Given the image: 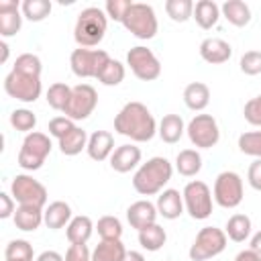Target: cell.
<instances>
[{"label":"cell","instance_id":"5","mask_svg":"<svg viewBox=\"0 0 261 261\" xmlns=\"http://www.w3.org/2000/svg\"><path fill=\"white\" fill-rule=\"evenodd\" d=\"M51 139L49 135L45 133H39V130H33L24 137L22 145H20V151H18V165L24 169V171H37L43 167L45 159L49 157L51 153Z\"/></svg>","mask_w":261,"mask_h":261},{"label":"cell","instance_id":"49","mask_svg":"<svg viewBox=\"0 0 261 261\" xmlns=\"http://www.w3.org/2000/svg\"><path fill=\"white\" fill-rule=\"evenodd\" d=\"M35 261H65V257L57 251H43L41 255H37Z\"/></svg>","mask_w":261,"mask_h":261},{"label":"cell","instance_id":"52","mask_svg":"<svg viewBox=\"0 0 261 261\" xmlns=\"http://www.w3.org/2000/svg\"><path fill=\"white\" fill-rule=\"evenodd\" d=\"M122 261H145V255L139 251H126V257Z\"/></svg>","mask_w":261,"mask_h":261},{"label":"cell","instance_id":"22","mask_svg":"<svg viewBox=\"0 0 261 261\" xmlns=\"http://www.w3.org/2000/svg\"><path fill=\"white\" fill-rule=\"evenodd\" d=\"M45 208H37V206H16V212L12 216L14 226L22 232H33L37 230L41 224H45V216H43Z\"/></svg>","mask_w":261,"mask_h":261},{"label":"cell","instance_id":"16","mask_svg":"<svg viewBox=\"0 0 261 261\" xmlns=\"http://www.w3.org/2000/svg\"><path fill=\"white\" fill-rule=\"evenodd\" d=\"M200 51V57L210 63V65H220V63H226L232 55V47L228 41L224 39H218V37H208L200 43L198 47Z\"/></svg>","mask_w":261,"mask_h":261},{"label":"cell","instance_id":"4","mask_svg":"<svg viewBox=\"0 0 261 261\" xmlns=\"http://www.w3.org/2000/svg\"><path fill=\"white\" fill-rule=\"evenodd\" d=\"M122 27L137 39H143V41H149L157 35V29H159V22H157V14L153 10L151 4H145V2H133L128 12L124 14L122 18Z\"/></svg>","mask_w":261,"mask_h":261},{"label":"cell","instance_id":"43","mask_svg":"<svg viewBox=\"0 0 261 261\" xmlns=\"http://www.w3.org/2000/svg\"><path fill=\"white\" fill-rule=\"evenodd\" d=\"M75 126H77V124H75L71 118H67V116H55V118L49 120V135L59 141V139H63L67 133H71Z\"/></svg>","mask_w":261,"mask_h":261},{"label":"cell","instance_id":"13","mask_svg":"<svg viewBox=\"0 0 261 261\" xmlns=\"http://www.w3.org/2000/svg\"><path fill=\"white\" fill-rule=\"evenodd\" d=\"M4 92L18 102L31 104V102L39 100V96L43 92V84H41V77H31V75L10 71L4 77Z\"/></svg>","mask_w":261,"mask_h":261},{"label":"cell","instance_id":"25","mask_svg":"<svg viewBox=\"0 0 261 261\" xmlns=\"http://www.w3.org/2000/svg\"><path fill=\"white\" fill-rule=\"evenodd\" d=\"M220 16H222V14H220V6H218L214 0H198V2L194 4V16H192V18H194L196 24H198L200 29H204V31L216 27V22H218Z\"/></svg>","mask_w":261,"mask_h":261},{"label":"cell","instance_id":"2","mask_svg":"<svg viewBox=\"0 0 261 261\" xmlns=\"http://www.w3.org/2000/svg\"><path fill=\"white\" fill-rule=\"evenodd\" d=\"M173 175V165L165 157H151L141 163L133 175V188L141 196H155L165 190Z\"/></svg>","mask_w":261,"mask_h":261},{"label":"cell","instance_id":"28","mask_svg":"<svg viewBox=\"0 0 261 261\" xmlns=\"http://www.w3.org/2000/svg\"><path fill=\"white\" fill-rule=\"evenodd\" d=\"M88 139H90L88 133H86L82 126H75L71 133H67L63 139L57 141V147H59V151H61L63 155L73 157V155L82 153V151L88 147Z\"/></svg>","mask_w":261,"mask_h":261},{"label":"cell","instance_id":"47","mask_svg":"<svg viewBox=\"0 0 261 261\" xmlns=\"http://www.w3.org/2000/svg\"><path fill=\"white\" fill-rule=\"evenodd\" d=\"M247 181L253 190L261 192V159H255L247 169Z\"/></svg>","mask_w":261,"mask_h":261},{"label":"cell","instance_id":"38","mask_svg":"<svg viewBox=\"0 0 261 261\" xmlns=\"http://www.w3.org/2000/svg\"><path fill=\"white\" fill-rule=\"evenodd\" d=\"M124 75H126V69H124V65L118 61V59H112L110 57V61L104 65V69L100 71V75L96 77L102 86H118L122 80H124Z\"/></svg>","mask_w":261,"mask_h":261},{"label":"cell","instance_id":"35","mask_svg":"<svg viewBox=\"0 0 261 261\" xmlns=\"http://www.w3.org/2000/svg\"><path fill=\"white\" fill-rule=\"evenodd\" d=\"M41 69H43V63H41L39 55H35V53H20L12 65V71L31 75V77H41Z\"/></svg>","mask_w":261,"mask_h":261},{"label":"cell","instance_id":"29","mask_svg":"<svg viewBox=\"0 0 261 261\" xmlns=\"http://www.w3.org/2000/svg\"><path fill=\"white\" fill-rule=\"evenodd\" d=\"M175 169L184 177L198 175L200 169H202V155L198 153V149H184V151H179L177 157H175Z\"/></svg>","mask_w":261,"mask_h":261},{"label":"cell","instance_id":"37","mask_svg":"<svg viewBox=\"0 0 261 261\" xmlns=\"http://www.w3.org/2000/svg\"><path fill=\"white\" fill-rule=\"evenodd\" d=\"M165 12L173 22H186L194 16V2L192 0H167Z\"/></svg>","mask_w":261,"mask_h":261},{"label":"cell","instance_id":"17","mask_svg":"<svg viewBox=\"0 0 261 261\" xmlns=\"http://www.w3.org/2000/svg\"><path fill=\"white\" fill-rule=\"evenodd\" d=\"M141 157H143V153H141V149L137 145H133V143L118 145L114 149V153L110 155V167L116 173H128L135 167H139Z\"/></svg>","mask_w":261,"mask_h":261},{"label":"cell","instance_id":"19","mask_svg":"<svg viewBox=\"0 0 261 261\" xmlns=\"http://www.w3.org/2000/svg\"><path fill=\"white\" fill-rule=\"evenodd\" d=\"M86 153L94 161H106L114 153V135L110 130H94L88 139Z\"/></svg>","mask_w":261,"mask_h":261},{"label":"cell","instance_id":"20","mask_svg":"<svg viewBox=\"0 0 261 261\" xmlns=\"http://www.w3.org/2000/svg\"><path fill=\"white\" fill-rule=\"evenodd\" d=\"M155 206H157L159 216H163L165 220H175V218H179L186 212V208H184V196L179 194V190H173V188L163 190L157 196Z\"/></svg>","mask_w":261,"mask_h":261},{"label":"cell","instance_id":"21","mask_svg":"<svg viewBox=\"0 0 261 261\" xmlns=\"http://www.w3.org/2000/svg\"><path fill=\"white\" fill-rule=\"evenodd\" d=\"M43 216H45V226L51 228V230H59V228L67 226L73 218L71 216V206L63 200H55L49 206H45Z\"/></svg>","mask_w":261,"mask_h":261},{"label":"cell","instance_id":"32","mask_svg":"<svg viewBox=\"0 0 261 261\" xmlns=\"http://www.w3.org/2000/svg\"><path fill=\"white\" fill-rule=\"evenodd\" d=\"M165 241H167V232H165V228L161 226V224H151V226H147V228H143V230H139V245L145 249V251H151V253H155V251H159L163 245H165Z\"/></svg>","mask_w":261,"mask_h":261},{"label":"cell","instance_id":"48","mask_svg":"<svg viewBox=\"0 0 261 261\" xmlns=\"http://www.w3.org/2000/svg\"><path fill=\"white\" fill-rule=\"evenodd\" d=\"M16 206H14V198L8 192H0V218H10L14 216Z\"/></svg>","mask_w":261,"mask_h":261},{"label":"cell","instance_id":"50","mask_svg":"<svg viewBox=\"0 0 261 261\" xmlns=\"http://www.w3.org/2000/svg\"><path fill=\"white\" fill-rule=\"evenodd\" d=\"M251 251H253V253L259 257V261H261V230L251 237Z\"/></svg>","mask_w":261,"mask_h":261},{"label":"cell","instance_id":"3","mask_svg":"<svg viewBox=\"0 0 261 261\" xmlns=\"http://www.w3.org/2000/svg\"><path fill=\"white\" fill-rule=\"evenodd\" d=\"M106 29H108V16L104 8L88 6L77 14V20L73 27V39L80 47L90 49L102 43Z\"/></svg>","mask_w":261,"mask_h":261},{"label":"cell","instance_id":"14","mask_svg":"<svg viewBox=\"0 0 261 261\" xmlns=\"http://www.w3.org/2000/svg\"><path fill=\"white\" fill-rule=\"evenodd\" d=\"M98 106V92L90 84H77L71 88V100L65 108V116L75 120H86Z\"/></svg>","mask_w":261,"mask_h":261},{"label":"cell","instance_id":"11","mask_svg":"<svg viewBox=\"0 0 261 261\" xmlns=\"http://www.w3.org/2000/svg\"><path fill=\"white\" fill-rule=\"evenodd\" d=\"M214 202L220 208H237L243 202V179L237 171H220L212 188Z\"/></svg>","mask_w":261,"mask_h":261},{"label":"cell","instance_id":"53","mask_svg":"<svg viewBox=\"0 0 261 261\" xmlns=\"http://www.w3.org/2000/svg\"><path fill=\"white\" fill-rule=\"evenodd\" d=\"M0 51H2V55H0V63H6L8 53H10V49H8V45H6V41H0Z\"/></svg>","mask_w":261,"mask_h":261},{"label":"cell","instance_id":"31","mask_svg":"<svg viewBox=\"0 0 261 261\" xmlns=\"http://www.w3.org/2000/svg\"><path fill=\"white\" fill-rule=\"evenodd\" d=\"M124 257H126V249L120 239L100 241L92 251V261H122Z\"/></svg>","mask_w":261,"mask_h":261},{"label":"cell","instance_id":"33","mask_svg":"<svg viewBox=\"0 0 261 261\" xmlns=\"http://www.w3.org/2000/svg\"><path fill=\"white\" fill-rule=\"evenodd\" d=\"M45 100L53 110L65 112V108H67V104L71 100V88L67 84H63V82H55V84L49 86V90L45 94Z\"/></svg>","mask_w":261,"mask_h":261},{"label":"cell","instance_id":"7","mask_svg":"<svg viewBox=\"0 0 261 261\" xmlns=\"http://www.w3.org/2000/svg\"><path fill=\"white\" fill-rule=\"evenodd\" d=\"M181 196H184V208L194 220H206L212 214L214 196L208 184H204L202 179L188 181Z\"/></svg>","mask_w":261,"mask_h":261},{"label":"cell","instance_id":"8","mask_svg":"<svg viewBox=\"0 0 261 261\" xmlns=\"http://www.w3.org/2000/svg\"><path fill=\"white\" fill-rule=\"evenodd\" d=\"M10 196L18 206H47V188L29 173H18L10 181Z\"/></svg>","mask_w":261,"mask_h":261},{"label":"cell","instance_id":"24","mask_svg":"<svg viewBox=\"0 0 261 261\" xmlns=\"http://www.w3.org/2000/svg\"><path fill=\"white\" fill-rule=\"evenodd\" d=\"M94 228L96 226H94V222H92L90 216H84V214L73 216L71 222L65 226V234H67L69 245H86L90 241Z\"/></svg>","mask_w":261,"mask_h":261},{"label":"cell","instance_id":"40","mask_svg":"<svg viewBox=\"0 0 261 261\" xmlns=\"http://www.w3.org/2000/svg\"><path fill=\"white\" fill-rule=\"evenodd\" d=\"M10 124H12V128L29 135L37 126V114L29 108H16L10 112Z\"/></svg>","mask_w":261,"mask_h":261},{"label":"cell","instance_id":"36","mask_svg":"<svg viewBox=\"0 0 261 261\" xmlns=\"http://www.w3.org/2000/svg\"><path fill=\"white\" fill-rule=\"evenodd\" d=\"M4 259H10V261H33L35 259L33 245L29 241H24V239H12L4 249Z\"/></svg>","mask_w":261,"mask_h":261},{"label":"cell","instance_id":"9","mask_svg":"<svg viewBox=\"0 0 261 261\" xmlns=\"http://www.w3.org/2000/svg\"><path fill=\"white\" fill-rule=\"evenodd\" d=\"M110 61V55L104 49H86L77 47L69 55L71 71L77 77H98L104 65Z\"/></svg>","mask_w":261,"mask_h":261},{"label":"cell","instance_id":"6","mask_svg":"<svg viewBox=\"0 0 261 261\" xmlns=\"http://www.w3.org/2000/svg\"><path fill=\"white\" fill-rule=\"evenodd\" d=\"M226 232L216 226H204L198 230L188 255L192 261H208L216 255H220L226 249Z\"/></svg>","mask_w":261,"mask_h":261},{"label":"cell","instance_id":"42","mask_svg":"<svg viewBox=\"0 0 261 261\" xmlns=\"http://www.w3.org/2000/svg\"><path fill=\"white\" fill-rule=\"evenodd\" d=\"M239 67L245 75H259L261 73V51H247L243 53L241 61H239Z\"/></svg>","mask_w":261,"mask_h":261},{"label":"cell","instance_id":"30","mask_svg":"<svg viewBox=\"0 0 261 261\" xmlns=\"http://www.w3.org/2000/svg\"><path fill=\"white\" fill-rule=\"evenodd\" d=\"M251 228H253V222L247 214H232L228 220H226V226H224V232L230 241L234 243H245L249 237H251Z\"/></svg>","mask_w":261,"mask_h":261},{"label":"cell","instance_id":"46","mask_svg":"<svg viewBox=\"0 0 261 261\" xmlns=\"http://www.w3.org/2000/svg\"><path fill=\"white\" fill-rule=\"evenodd\" d=\"M65 261H92V253L86 245H69L65 251Z\"/></svg>","mask_w":261,"mask_h":261},{"label":"cell","instance_id":"15","mask_svg":"<svg viewBox=\"0 0 261 261\" xmlns=\"http://www.w3.org/2000/svg\"><path fill=\"white\" fill-rule=\"evenodd\" d=\"M157 216H159L157 206L153 202H149V200H137L126 208V220L137 230H143V228L155 224Z\"/></svg>","mask_w":261,"mask_h":261},{"label":"cell","instance_id":"39","mask_svg":"<svg viewBox=\"0 0 261 261\" xmlns=\"http://www.w3.org/2000/svg\"><path fill=\"white\" fill-rule=\"evenodd\" d=\"M96 230L102 241H116L122 237V222L116 216H102L96 222Z\"/></svg>","mask_w":261,"mask_h":261},{"label":"cell","instance_id":"45","mask_svg":"<svg viewBox=\"0 0 261 261\" xmlns=\"http://www.w3.org/2000/svg\"><path fill=\"white\" fill-rule=\"evenodd\" d=\"M243 116H245V120H247L249 124L261 126V94L255 96V98H251V100L245 104Z\"/></svg>","mask_w":261,"mask_h":261},{"label":"cell","instance_id":"51","mask_svg":"<svg viewBox=\"0 0 261 261\" xmlns=\"http://www.w3.org/2000/svg\"><path fill=\"white\" fill-rule=\"evenodd\" d=\"M234 261H259V257L251 251V249H245V251H241V253H237V257H234Z\"/></svg>","mask_w":261,"mask_h":261},{"label":"cell","instance_id":"44","mask_svg":"<svg viewBox=\"0 0 261 261\" xmlns=\"http://www.w3.org/2000/svg\"><path fill=\"white\" fill-rule=\"evenodd\" d=\"M130 4H133L130 0H106L104 12H106L108 18H112V20H116V22H122V18H124V14L128 12Z\"/></svg>","mask_w":261,"mask_h":261},{"label":"cell","instance_id":"26","mask_svg":"<svg viewBox=\"0 0 261 261\" xmlns=\"http://www.w3.org/2000/svg\"><path fill=\"white\" fill-rule=\"evenodd\" d=\"M210 102V88L204 82H192L184 88V104L194 110V112H202Z\"/></svg>","mask_w":261,"mask_h":261},{"label":"cell","instance_id":"1","mask_svg":"<svg viewBox=\"0 0 261 261\" xmlns=\"http://www.w3.org/2000/svg\"><path fill=\"white\" fill-rule=\"evenodd\" d=\"M114 130L135 143H147L157 135V122L143 102H126L114 116Z\"/></svg>","mask_w":261,"mask_h":261},{"label":"cell","instance_id":"18","mask_svg":"<svg viewBox=\"0 0 261 261\" xmlns=\"http://www.w3.org/2000/svg\"><path fill=\"white\" fill-rule=\"evenodd\" d=\"M22 10L16 0H2L0 2V35L14 37L22 27Z\"/></svg>","mask_w":261,"mask_h":261},{"label":"cell","instance_id":"23","mask_svg":"<svg viewBox=\"0 0 261 261\" xmlns=\"http://www.w3.org/2000/svg\"><path fill=\"white\" fill-rule=\"evenodd\" d=\"M186 133V122L179 114H165L157 124V135L163 143L173 145L177 143Z\"/></svg>","mask_w":261,"mask_h":261},{"label":"cell","instance_id":"34","mask_svg":"<svg viewBox=\"0 0 261 261\" xmlns=\"http://www.w3.org/2000/svg\"><path fill=\"white\" fill-rule=\"evenodd\" d=\"M51 2L49 0H24L20 4L22 16L31 22H41L51 14Z\"/></svg>","mask_w":261,"mask_h":261},{"label":"cell","instance_id":"10","mask_svg":"<svg viewBox=\"0 0 261 261\" xmlns=\"http://www.w3.org/2000/svg\"><path fill=\"white\" fill-rule=\"evenodd\" d=\"M186 133L196 149H212L220 141V128L212 114H196L188 122Z\"/></svg>","mask_w":261,"mask_h":261},{"label":"cell","instance_id":"27","mask_svg":"<svg viewBox=\"0 0 261 261\" xmlns=\"http://www.w3.org/2000/svg\"><path fill=\"white\" fill-rule=\"evenodd\" d=\"M220 14L232 24V27H247L251 22V8L243 0H226L220 6Z\"/></svg>","mask_w":261,"mask_h":261},{"label":"cell","instance_id":"41","mask_svg":"<svg viewBox=\"0 0 261 261\" xmlns=\"http://www.w3.org/2000/svg\"><path fill=\"white\" fill-rule=\"evenodd\" d=\"M239 151L243 155L261 159V130H249L239 137Z\"/></svg>","mask_w":261,"mask_h":261},{"label":"cell","instance_id":"12","mask_svg":"<svg viewBox=\"0 0 261 261\" xmlns=\"http://www.w3.org/2000/svg\"><path fill=\"white\" fill-rule=\"evenodd\" d=\"M126 65L130 67L135 77L141 82H153L161 75V61L157 59V55L149 47H143V45L128 49Z\"/></svg>","mask_w":261,"mask_h":261},{"label":"cell","instance_id":"54","mask_svg":"<svg viewBox=\"0 0 261 261\" xmlns=\"http://www.w3.org/2000/svg\"><path fill=\"white\" fill-rule=\"evenodd\" d=\"M6 261H10V259H6Z\"/></svg>","mask_w":261,"mask_h":261}]
</instances>
